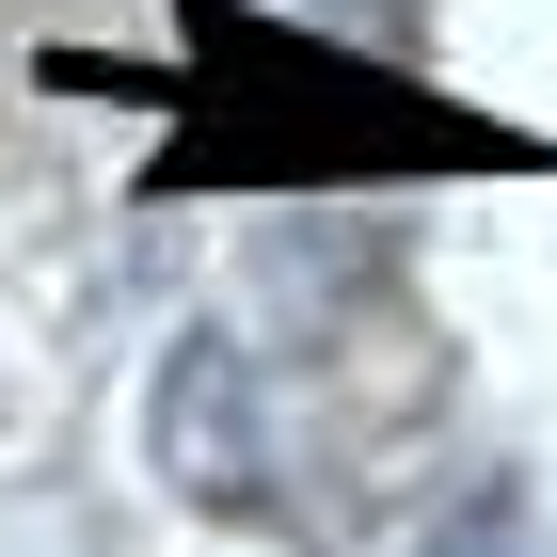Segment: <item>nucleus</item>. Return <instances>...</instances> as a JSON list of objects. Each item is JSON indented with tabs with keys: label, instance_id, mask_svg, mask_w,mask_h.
Listing matches in <instances>:
<instances>
[{
	"label": "nucleus",
	"instance_id": "1",
	"mask_svg": "<svg viewBox=\"0 0 557 557\" xmlns=\"http://www.w3.org/2000/svg\"><path fill=\"white\" fill-rule=\"evenodd\" d=\"M175 144H160V191H383V175H510L525 128L494 112H446L430 81H383L367 48L335 33H287L256 0H175Z\"/></svg>",
	"mask_w": 557,
	"mask_h": 557
},
{
	"label": "nucleus",
	"instance_id": "2",
	"mask_svg": "<svg viewBox=\"0 0 557 557\" xmlns=\"http://www.w3.org/2000/svg\"><path fill=\"white\" fill-rule=\"evenodd\" d=\"M160 462L191 478V494H223V510H256V414H239V350L191 335L160 383Z\"/></svg>",
	"mask_w": 557,
	"mask_h": 557
}]
</instances>
